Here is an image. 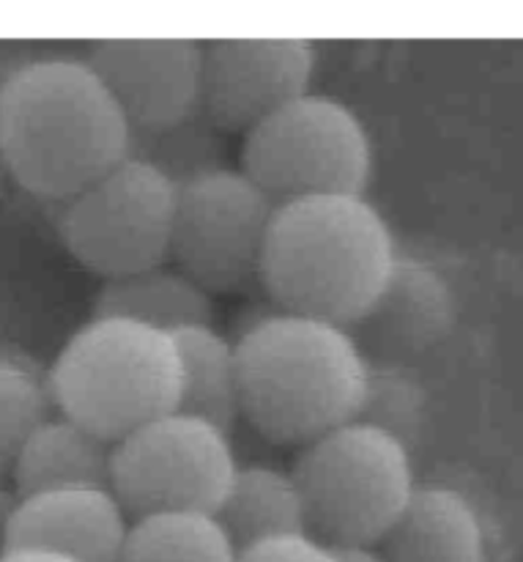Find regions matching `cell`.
<instances>
[{
	"mask_svg": "<svg viewBox=\"0 0 523 562\" xmlns=\"http://www.w3.org/2000/svg\"><path fill=\"white\" fill-rule=\"evenodd\" d=\"M129 146V124L88 60H33L0 82V159L31 195L71 201Z\"/></svg>",
	"mask_w": 523,
	"mask_h": 562,
	"instance_id": "cell-1",
	"label": "cell"
},
{
	"mask_svg": "<svg viewBox=\"0 0 523 562\" xmlns=\"http://www.w3.org/2000/svg\"><path fill=\"white\" fill-rule=\"evenodd\" d=\"M234 346L241 420L269 442L305 448L356 417L367 360L345 327L272 311Z\"/></svg>",
	"mask_w": 523,
	"mask_h": 562,
	"instance_id": "cell-2",
	"label": "cell"
},
{
	"mask_svg": "<svg viewBox=\"0 0 523 562\" xmlns=\"http://www.w3.org/2000/svg\"><path fill=\"white\" fill-rule=\"evenodd\" d=\"M398 261L393 231L365 195H323L277 206L261 285L283 313L349 329Z\"/></svg>",
	"mask_w": 523,
	"mask_h": 562,
	"instance_id": "cell-3",
	"label": "cell"
},
{
	"mask_svg": "<svg viewBox=\"0 0 523 562\" xmlns=\"http://www.w3.org/2000/svg\"><path fill=\"white\" fill-rule=\"evenodd\" d=\"M47 384L60 415L115 445L179 412V349L162 329L93 316L58 351Z\"/></svg>",
	"mask_w": 523,
	"mask_h": 562,
	"instance_id": "cell-4",
	"label": "cell"
},
{
	"mask_svg": "<svg viewBox=\"0 0 523 562\" xmlns=\"http://www.w3.org/2000/svg\"><path fill=\"white\" fill-rule=\"evenodd\" d=\"M291 475L307 532L332 549H376L417 488L411 450L356 420L305 445Z\"/></svg>",
	"mask_w": 523,
	"mask_h": 562,
	"instance_id": "cell-5",
	"label": "cell"
},
{
	"mask_svg": "<svg viewBox=\"0 0 523 562\" xmlns=\"http://www.w3.org/2000/svg\"><path fill=\"white\" fill-rule=\"evenodd\" d=\"M241 170L277 206L305 198L365 195L373 143L349 104L305 93L247 132Z\"/></svg>",
	"mask_w": 523,
	"mask_h": 562,
	"instance_id": "cell-6",
	"label": "cell"
},
{
	"mask_svg": "<svg viewBox=\"0 0 523 562\" xmlns=\"http://www.w3.org/2000/svg\"><path fill=\"white\" fill-rule=\"evenodd\" d=\"M179 184L137 157L66 201L60 239L88 272L104 280L164 267Z\"/></svg>",
	"mask_w": 523,
	"mask_h": 562,
	"instance_id": "cell-7",
	"label": "cell"
},
{
	"mask_svg": "<svg viewBox=\"0 0 523 562\" xmlns=\"http://www.w3.org/2000/svg\"><path fill=\"white\" fill-rule=\"evenodd\" d=\"M236 470L228 434L173 412L113 445L110 492L129 519L164 510L214 516Z\"/></svg>",
	"mask_w": 523,
	"mask_h": 562,
	"instance_id": "cell-8",
	"label": "cell"
},
{
	"mask_svg": "<svg viewBox=\"0 0 523 562\" xmlns=\"http://www.w3.org/2000/svg\"><path fill=\"white\" fill-rule=\"evenodd\" d=\"M277 203L245 173L214 168L181 181L170 258L206 294L261 283L263 250Z\"/></svg>",
	"mask_w": 523,
	"mask_h": 562,
	"instance_id": "cell-9",
	"label": "cell"
},
{
	"mask_svg": "<svg viewBox=\"0 0 523 562\" xmlns=\"http://www.w3.org/2000/svg\"><path fill=\"white\" fill-rule=\"evenodd\" d=\"M316 49L305 38H219L203 44L201 113L217 132L247 135L310 93Z\"/></svg>",
	"mask_w": 523,
	"mask_h": 562,
	"instance_id": "cell-10",
	"label": "cell"
},
{
	"mask_svg": "<svg viewBox=\"0 0 523 562\" xmlns=\"http://www.w3.org/2000/svg\"><path fill=\"white\" fill-rule=\"evenodd\" d=\"M88 66L124 113L132 135H151L201 113L203 44L192 38H104Z\"/></svg>",
	"mask_w": 523,
	"mask_h": 562,
	"instance_id": "cell-11",
	"label": "cell"
},
{
	"mask_svg": "<svg viewBox=\"0 0 523 562\" xmlns=\"http://www.w3.org/2000/svg\"><path fill=\"white\" fill-rule=\"evenodd\" d=\"M455 305L442 274L414 258L395 261L387 283L349 335L367 362L400 366L444 340L453 327Z\"/></svg>",
	"mask_w": 523,
	"mask_h": 562,
	"instance_id": "cell-12",
	"label": "cell"
},
{
	"mask_svg": "<svg viewBox=\"0 0 523 562\" xmlns=\"http://www.w3.org/2000/svg\"><path fill=\"white\" fill-rule=\"evenodd\" d=\"M129 516L110 488H58L20 497L9 547H38L77 562H118Z\"/></svg>",
	"mask_w": 523,
	"mask_h": 562,
	"instance_id": "cell-13",
	"label": "cell"
},
{
	"mask_svg": "<svg viewBox=\"0 0 523 562\" xmlns=\"http://www.w3.org/2000/svg\"><path fill=\"white\" fill-rule=\"evenodd\" d=\"M384 562H486V536L475 508L453 488H414L387 536Z\"/></svg>",
	"mask_w": 523,
	"mask_h": 562,
	"instance_id": "cell-14",
	"label": "cell"
},
{
	"mask_svg": "<svg viewBox=\"0 0 523 562\" xmlns=\"http://www.w3.org/2000/svg\"><path fill=\"white\" fill-rule=\"evenodd\" d=\"M113 445L69 417H47L22 448L11 481L16 497L58 488H110Z\"/></svg>",
	"mask_w": 523,
	"mask_h": 562,
	"instance_id": "cell-15",
	"label": "cell"
},
{
	"mask_svg": "<svg viewBox=\"0 0 523 562\" xmlns=\"http://www.w3.org/2000/svg\"><path fill=\"white\" fill-rule=\"evenodd\" d=\"M93 316L129 318L162 333L212 324V294L179 269L157 267L126 278L104 280L93 302Z\"/></svg>",
	"mask_w": 523,
	"mask_h": 562,
	"instance_id": "cell-16",
	"label": "cell"
},
{
	"mask_svg": "<svg viewBox=\"0 0 523 562\" xmlns=\"http://www.w3.org/2000/svg\"><path fill=\"white\" fill-rule=\"evenodd\" d=\"M214 519L234 543L236 554L277 536L307 532L305 505L291 472L274 467H239Z\"/></svg>",
	"mask_w": 523,
	"mask_h": 562,
	"instance_id": "cell-17",
	"label": "cell"
},
{
	"mask_svg": "<svg viewBox=\"0 0 523 562\" xmlns=\"http://www.w3.org/2000/svg\"><path fill=\"white\" fill-rule=\"evenodd\" d=\"M173 340L181 360L179 412L201 417L230 437L241 420L236 346L212 324L179 329Z\"/></svg>",
	"mask_w": 523,
	"mask_h": 562,
	"instance_id": "cell-18",
	"label": "cell"
},
{
	"mask_svg": "<svg viewBox=\"0 0 523 562\" xmlns=\"http://www.w3.org/2000/svg\"><path fill=\"white\" fill-rule=\"evenodd\" d=\"M118 562H236V549L212 514L164 510L129 521Z\"/></svg>",
	"mask_w": 523,
	"mask_h": 562,
	"instance_id": "cell-19",
	"label": "cell"
},
{
	"mask_svg": "<svg viewBox=\"0 0 523 562\" xmlns=\"http://www.w3.org/2000/svg\"><path fill=\"white\" fill-rule=\"evenodd\" d=\"M354 420L378 428L411 450L420 442L425 426V390L403 366L367 362Z\"/></svg>",
	"mask_w": 523,
	"mask_h": 562,
	"instance_id": "cell-20",
	"label": "cell"
},
{
	"mask_svg": "<svg viewBox=\"0 0 523 562\" xmlns=\"http://www.w3.org/2000/svg\"><path fill=\"white\" fill-rule=\"evenodd\" d=\"M49 404L47 376L25 357L0 355V481L11 477L31 434L49 417Z\"/></svg>",
	"mask_w": 523,
	"mask_h": 562,
	"instance_id": "cell-21",
	"label": "cell"
},
{
	"mask_svg": "<svg viewBox=\"0 0 523 562\" xmlns=\"http://www.w3.org/2000/svg\"><path fill=\"white\" fill-rule=\"evenodd\" d=\"M219 154H223L219 132L203 119V113L190 115L186 121L168 126L162 132L132 135L129 146V157L154 165L168 179H173L175 184L197 173H206V170L223 168Z\"/></svg>",
	"mask_w": 523,
	"mask_h": 562,
	"instance_id": "cell-22",
	"label": "cell"
},
{
	"mask_svg": "<svg viewBox=\"0 0 523 562\" xmlns=\"http://www.w3.org/2000/svg\"><path fill=\"white\" fill-rule=\"evenodd\" d=\"M236 562H338V554L310 532H294L241 549Z\"/></svg>",
	"mask_w": 523,
	"mask_h": 562,
	"instance_id": "cell-23",
	"label": "cell"
},
{
	"mask_svg": "<svg viewBox=\"0 0 523 562\" xmlns=\"http://www.w3.org/2000/svg\"><path fill=\"white\" fill-rule=\"evenodd\" d=\"M0 562H77L66 554L49 552V549L38 547H9L0 552Z\"/></svg>",
	"mask_w": 523,
	"mask_h": 562,
	"instance_id": "cell-24",
	"label": "cell"
},
{
	"mask_svg": "<svg viewBox=\"0 0 523 562\" xmlns=\"http://www.w3.org/2000/svg\"><path fill=\"white\" fill-rule=\"evenodd\" d=\"M16 505H20V497L16 492H9L5 486H0V552L9 549V532H11V521H14Z\"/></svg>",
	"mask_w": 523,
	"mask_h": 562,
	"instance_id": "cell-25",
	"label": "cell"
},
{
	"mask_svg": "<svg viewBox=\"0 0 523 562\" xmlns=\"http://www.w3.org/2000/svg\"><path fill=\"white\" fill-rule=\"evenodd\" d=\"M338 562H384L376 549H334Z\"/></svg>",
	"mask_w": 523,
	"mask_h": 562,
	"instance_id": "cell-26",
	"label": "cell"
}]
</instances>
